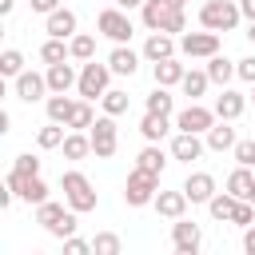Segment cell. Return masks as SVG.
I'll use <instances>...</instances> for the list:
<instances>
[{"label": "cell", "instance_id": "6da1fadb", "mask_svg": "<svg viewBox=\"0 0 255 255\" xmlns=\"http://www.w3.org/2000/svg\"><path fill=\"white\" fill-rule=\"evenodd\" d=\"M60 187H64V199H68V207L76 211V215H84V211H96V203H100V195L92 191V179L84 175V171H64L60 175Z\"/></svg>", "mask_w": 255, "mask_h": 255}, {"label": "cell", "instance_id": "7a4b0ae2", "mask_svg": "<svg viewBox=\"0 0 255 255\" xmlns=\"http://www.w3.org/2000/svg\"><path fill=\"white\" fill-rule=\"evenodd\" d=\"M239 4L235 0H207L203 8H199V24H203V32H231L235 24H239Z\"/></svg>", "mask_w": 255, "mask_h": 255}, {"label": "cell", "instance_id": "3957f363", "mask_svg": "<svg viewBox=\"0 0 255 255\" xmlns=\"http://www.w3.org/2000/svg\"><path fill=\"white\" fill-rule=\"evenodd\" d=\"M108 84H112V68L92 60V64H84V68H80V84H76V92H80V100H88V104H92V100H104V96L112 92Z\"/></svg>", "mask_w": 255, "mask_h": 255}, {"label": "cell", "instance_id": "277c9868", "mask_svg": "<svg viewBox=\"0 0 255 255\" xmlns=\"http://www.w3.org/2000/svg\"><path fill=\"white\" fill-rule=\"evenodd\" d=\"M155 195H159V179L139 171V167H131L128 183H124V203L128 207H147V203H155Z\"/></svg>", "mask_w": 255, "mask_h": 255}, {"label": "cell", "instance_id": "5b68a950", "mask_svg": "<svg viewBox=\"0 0 255 255\" xmlns=\"http://www.w3.org/2000/svg\"><path fill=\"white\" fill-rule=\"evenodd\" d=\"M96 28H100V36L116 40V48H120V44H128V40L135 36L131 16H128V12H120V8H104V12L96 16Z\"/></svg>", "mask_w": 255, "mask_h": 255}, {"label": "cell", "instance_id": "8992f818", "mask_svg": "<svg viewBox=\"0 0 255 255\" xmlns=\"http://www.w3.org/2000/svg\"><path fill=\"white\" fill-rule=\"evenodd\" d=\"M215 124H219V116H215L211 108H203V104H187V108L175 116V128L187 131V135H207Z\"/></svg>", "mask_w": 255, "mask_h": 255}, {"label": "cell", "instance_id": "52a82bcc", "mask_svg": "<svg viewBox=\"0 0 255 255\" xmlns=\"http://www.w3.org/2000/svg\"><path fill=\"white\" fill-rule=\"evenodd\" d=\"M92 155L96 159H112L116 155V143H120V128H116V120L112 116H100L96 124H92Z\"/></svg>", "mask_w": 255, "mask_h": 255}, {"label": "cell", "instance_id": "ba28073f", "mask_svg": "<svg viewBox=\"0 0 255 255\" xmlns=\"http://www.w3.org/2000/svg\"><path fill=\"white\" fill-rule=\"evenodd\" d=\"M179 52L187 60H211V56H219V32H183Z\"/></svg>", "mask_w": 255, "mask_h": 255}, {"label": "cell", "instance_id": "9c48e42d", "mask_svg": "<svg viewBox=\"0 0 255 255\" xmlns=\"http://www.w3.org/2000/svg\"><path fill=\"white\" fill-rule=\"evenodd\" d=\"M183 195H187V203H211L219 191H215V175L211 171H191L187 179H183V187H179Z\"/></svg>", "mask_w": 255, "mask_h": 255}, {"label": "cell", "instance_id": "30bf717a", "mask_svg": "<svg viewBox=\"0 0 255 255\" xmlns=\"http://www.w3.org/2000/svg\"><path fill=\"white\" fill-rule=\"evenodd\" d=\"M76 28H80V20H76V12H72V8H60V12H52V16L44 20L48 40H72V36H80Z\"/></svg>", "mask_w": 255, "mask_h": 255}, {"label": "cell", "instance_id": "8fae6325", "mask_svg": "<svg viewBox=\"0 0 255 255\" xmlns=\"http://www.w3.org/2000/svg\"><path fill=\"white\" fill-rule=\"evenodd\" d=\"M175 36H167V32H151L147 40H143V60H151V64H163V60H175Z\"/></svg>", "mask_w": 255, "mask_h": 255}, {"label": "cell", "instance_id": "7c38bea8", "mask_svg": "<svg viewBox=\"0 0 255 255\" xmlns=\"http://www.w3.org/2000/svg\"><path fill=\"white\" fill-rule=\"evenodd\" d=\"M243 108H247V96H243V92H231V88H223V92L215 96V108H211V112H215L223 124H235V120L243 116Z\"/></svg>", "mask_w": 255, "mask_h": 255}, {"label": "cell", "instance_id": "4fadbf2b", "mask_svg": "<svg viewBox=\"0 0 255 255\" xmlns=\"http://www.w3.org/2000/svg\"><path fill=\"white\" fill-rule=\"evenodd\" d=\"M16 96H20L24 104L48 100V76H40V72H24V76H16Z\"/></svg>", "mask_w": 255, "mask_h": 255}, {"label": "cell", "instance_id": "5bb4252c", "mask_svg": "<svg viewBox=\"0 0 255 255\" xmlns=\"http://www.w3.org/2000/svg\"><path fill=\"white\" fill-rule=\"evenodd\" d=\"M203 151H207L203 135H187V131H179V135L171 139V159H179V163H191V159H199Z\"/></svg>", "mask_w": 255, "mask_h": 255}, {"label": "cell", "instance_id": "9a60e30c", "mask_svg": "<svg viewBox=\"0 0 255 255\" xmlns=\"http://www.w3.org/2000/svg\"><path fill=\"white\" fill-rule=\"evenodd\" d=\"M151 207H155L163 219H171V223H175V219H187V195H183V191H159Z\"/></svg>", "mask_w": 255, "mask_h": 255}, {"label": "cell", "instance_id": "2e32d148", "mask_svg": "<svg viewBox=\"0 0 255 255\" xmlns=\"http://www.w3.org/2000/svg\"><path fill=\"white\" fill-rule=\"evenodd\" d=\"M44 76H48V92H52V96H68V92L80 84V76H76L72 64H56V68H48Z\"/></svg>", "mask_w": 255, "mask_h": 255}, {"label": "cell", "instance_id": "e0dca14e", "mask_svg": "<svg viewBox=\"0 0 255 255\" xmlns=\"http://www.w3.org/2000/svg\"><path fill=\"white\" fill-rule=\"evenodd\" d=\"M108 68H112V76H135V68H139V52H131L128 44H120V48H112Z\"/></svg>", "mask_w": 255, "mask_h": 255}, {"label": "cell", "instance_id": "ac0fdd59", "mask_svg": "<svg viewBox=\"0 0 255 255\" xmlns=\"http://www.w3.org/2000/svg\"><path fill=\"white\" fill-rule=\"evenodd\" d=\"M151 76H155V88H175V84H183L187 68L179 60H163V64H151Z\"/></svg>", "mask_w": 255, "mask_h": 255}, {"label": "cell", "instance_id": "d6986e66", "mask_svg": "<svg viewBox=\"0 0 255 255\" xmlns=\"http://www.w3.org/2000/svg\"><path fill=\"white\" fill-rule=\"evenodd\" d=\"M76 104H80V100H72V96H48V100H44V108H48V124L68 128V120H72Z\"/></svg>", "mask_w": 255, "mask_h": 255}, {"label": "cell", "instance_id": "ffe728a7", "mask_svg": "<svg viewBox=\"0 0 255 255\" xmlns=\"http://www.w3.org/2000/svg\"><path fill=\"white\" fill-rule=\"evenodd\" d=\"M203 143H207V151H235V143H239V139H235V128L219 120V124L203 135Z\"/></svg>", "mask_w": 255, "mask_h": 255}, {"label": "cell", "instance_id": "44dd1931", "mask_svg": "<svg viewBox=\"0 0 255 255\" xmlns=\"http://www.w3.org/2000/svg\"><path fill=\"white\" fill-rule=\"evenodd\" d=\"M135 167L159 179V175H163V167H167V155H163V147H159V143H147V147L135 155Z\"/></svg>", "mask_w": 255, "mask_h": 255}, {"label": "cell", "instance_id": "7402d4cb", "mask_svg": "<svg viewBox=\"0 0 255 255\" xmlns=\"http://www.w3.org/2000/svg\"><path fill=\"white\" fill-rule=\"evenodd\" d=\"M251 191H255V175H251V167H235L231 175H227V195L231 199H251Z\"/></svg>", "mask_w": 255, "mask_h": 255}, {"label": "cell", "instance_id": "603a6c76", "mask_svg": "<svg viewBox=\"0 0 255 255\" xmlns=\"http://www.w3.org/2000/svg\"><path fill=\"white\" fill-rule=\"evenodd\" d=\"M167 16H171L167 0H147V4L139 8V20H143V28H147V32H163Z\"/></svg>", "mask_w": 255, "mask_h": 255}, {"label": "cell", "instance_id": "cb8c5ba5", "mask_svg": "<svg viewBox=\"0 0 255 255\" xmlns=\"http://www.w3.org/2000/svg\"><path fill=\"white\" fill-rule=\"evenodd\" d=\"M203 72H207V80H211V84H219V88H227V84L235 80V60H227V56H211Z\"/></svg>", "mask_w": 255, "mask_h": 255}, {"label": "cell", "instance_id": "d4e9b609", "mask_svg": "<svg viewBox=\"0 0 255 255\" xmlns=\"http://www.w3.org/2000/svg\"><path fill=\"white\" fill-rule=\"evenodd\" d=\"M199 235H203V231H199L195 219H175V223H171V243H175V247H199Z\"/></svg>", "mask_w": 255, "mask_h": 255}, {"label": "cell", "instance_id": "484cf974", "mask_svg": "<svg viewBox=\"0 0 255 255\" xmlns=\"http://www.w3.org/2000/svg\"><path fill=\"white\" fill-rule=\"evenodd\" d=\"M167 131H171L167 116H151V112H143V120H139V135H143L147 143H159Z\"/></svg>", "mask_w": 255, "mask_h": 255}, {"label": "cell", "instance_id": "4316f807", "mask_svg": "<svg viewBox=\"0 0 255 255\" xmlns=\"http://www.w3.org/2000/svg\"><path fill=\"white\" fill-rule=\"evenodd\" d=\"M40 60H44L48 68H56V64H68V60H72V48H68V40H44V44H40Z\"/></svg>", "mask_w": 255, "mask_h": 255}, {"label": "cell", "instance_id": "83f0119b", "mask_svg": "<svg viewBox=\"0 0 255 255\" xmlns=\"http://www.w3.org/2000/svg\"><path fill=\"white\" fill-rule=\"evenodd\" d=\"M68 48H72V60H80V64H92V60H96V36H92V32L72 36Z\"/></svg>", "mask_w": 255, "mask_h": 255}, {"label": "cell", "instance_id": "f1b7e54d", "mask_svg": "<svg viewBox=\"0 0 255 255\" xmlns=\"http://www.w3.org/2000/svg\"><path fill=\"white\" fill-rule=\"evenodd\" d=\"M143 108H147L151 116H171V108H175V96H171L167 88H151V92H147V100H143Z\"/></svg>", "mask_w": 255, "mask_h": 255}, {"label": "cell", "instance_id": "f546056e", "mask_svg": "<svg viewBox=\"0 0 255 255\" xmlns=\"http://www.w3.org/2000/svg\"><path fill=\"white\" fill-rule=\"evenodd\" d=\"M84 155H92V135L68 131V139H64V159H84Z\"/></svg>", "mask_w": 255, "mask_h": 255}, {"label": "cell", "instance_id": "4dcf8cb0", "mask_svg": "<svg viewBox=\"0 0 255 255\" xmlns=\"http://www.w3.org/2000/svg\"><path fill=\"white\" fill-rule=\"evenodd\" d=\"M24 203H32V207H40V203H48V183L36 175V179H24L20 183V191H16Z\"/></svg>", "mask_w": 255, "mask_h": 255}, {"label": "cell", "instance_id": "1f68e13d", "mask_svg": "<svg viewBox=\"0 0 255 255\" xmlns=\"http://www.w3.org/2000/svg\"><path fill=\"white\" fill-rule=\"evenodd\" d=\"M68 211H72V207H64V203H52V199H48V203H40V207H36V223H40L44 231H52Z\"/></svg>", "mask_w": 255, "mask_h": 255}, {"label": "cell", "instance_id": "d6a6232c", "mask_svg": "<svg viewBox=\"0 0 255 255\" xmlns=\"http://www.w3.org/2000/svg\"><path fill=\"white\" fill-rule=\"evenodd\" d=\"M24 72H28V68H24V52H20V48H4V52H0V76H12V80H16V76H24Z\"/></svg>", "mask_w": 255, "mask_h": 255}, {"label": "cell", "instance_id": "836d02e7", "mask_svg": "<svg viewBox=\"0 0 255 255\" xmlns=\"http://www.w3.org/2000/svg\"><path fill=\"white\" fill-rule=\"evenodd\" d=\"M92 255H124V243L116 231H96L92 239Z\"/></svg>", "mask_w": 255, "mask_h": 255}, {"label": "cell", "instance_id": "e575fe53", "mask_svg": "<svg viewBox=\"0 0 255 255\" xmlns=\"http://www.w3.org/2000/svg\"><path fill=\"white\" fill-rule=\"evenodd\" d=\"M207 84H211V80H207V72L187 68V76H183V84H179V88H183V96H191V104H195V100L207 92Z\"/></svg>", "mask_w": 255, "mask_h": 255}, {"label": "cell", "instance_id": "d590c367", "mask_svg": "<svg viewBox=\"0 0 255 255\" xmlns=\"http://www.w3.org/2000/svg\"><path fill=\"white\" fill-rule=\"evenodd\" d=\"M96 120H100V116L92 112V104H88V100H80V104H76V112H72V120H68V128H72V131H92V124H96Z\"/></svg>", "mask_w": 255, "mask_h": 255}, {"label": "cell", "instance_id": "8d00e7d4", "mask_svg": "<svg viewBox=\"0 0 255 255\" xmlns=\"http://www.w3.org/2000/svg\"><path fill=\"white\" fill-rule=\"evenodd\" d=\"M64 139H68V131L60 128V124H44L40 131H36V143L48 151V147H64Z\"/></svg>", "mask_w": 255, "mask_h": 255}, {"label": "cell", "instance_id": "74e56055", "mask_svg": "<svg viewBox=\"0 0 255 255\" xmlns=\"http://www.w3.org/2000/svg\"><path fill=\"white\" fill-rule=\"evenodd\" d=\"M100 104H104V116H112V120H116V116H124V112H128V92H124V88H112Z\"/></svg>", "mask_w": 255, "mask_h": 255}, {"label": "cell", "instance_id": "f35d334b", "mask_svg": "<svg viewBox=\"0 0 255 255\" xmlns=\"http://www.w3.org/2000/svg\"><path fill=\"white\" fill-rule=\"evenodd\" d=\"M235 207H239V199H231L227 191H219L211 203H207V211H211V219H231L235 215Z\"/></svg>", "mask_w": 255, "mask_h": 255}, {"label": "cell", "instance_id": "ab89813d", "mask_svg": "<svg viewBox=\"0 0 255 255\" xmlns=\"http://www.w3.org/2000/svg\"><path fill=\"white\" fill-rule=\"evenodd\" d=\"M12 171H16L20 179H36V175H40V159H36L32 151H24V155H16V163H12Z\"/></svg>", "mask_w": 255, "mask_h": 255}, {"label": "cell", "instance_id": "60d3db41", "mask_svg": "<svg viewBox=\"0 0 255 255\" xmlns=\"http://www.w3.org/2000/svg\"><path fill=\"white\" fill-rule=\"evenodd\" d=\"M231 155H235V163H239V167H255V139H239Z\"/></svg>", "mask_w": 255, "mask_h": 255}, {"label": "cell", "instance_id": "b9f144b4", "mask_svg": "<svg viewBox=\"0 0 255 255\" xmlns=\"http://www.w3.org/2000/svg\"><path fill=\"white\" fill-rule=\"evenodd\" d=\"M76 227H80V219H76V211H68V215L52 227V235H56V239H76Z\"/></svg>", "mask_w": 255, "mask_h": 255}, {"label": "cell", "instance_id": "7bdbcfd3", "mask_svg": "<svg viewBox=\"0 0 255 255\" xmlns=\"http://www.w3.org/2000/svg\"><path fill=\"white\" fill-rule=\"evenodd\" d=\"M231 223H239L243 231H247V227H255V203H247V199H243V203L235 207V215H231Z\"/></svg>", "mask_w": 255, "mask_h": 255}, {"label": "cell", "instance_id": "ee69618b", "mask_svg": "<svg viewBox=\"0 0 255 255\" xmlns=\"http://www.w3.org/2000/svg\"><path fill=\"white\" fill-rule=\"evenodd\" d=\"M235 76H239L243 84H251V88H255V56H243V60H235Z\"/></svg>", "mask_w": 255, "mask_h": 255}, {"label": "cell", "instance_id": "f6af8a7d", "mask_svg": "<svg viewBox=\"0 0 255 255\" xmlns=\"http://www.w3.org/2000/svg\"><path fill=\"white\" fill-rule=\"evenodd\" d=\"M163 32H167V36H183V32H187V16H183V12H171L167 24H163Z\"/></svg>", "mask_w": 255, "mask_h": 255}, {"label": "cell", "instance_id": "bcb514c9", "mask_svg": "<svg viewBox=\"0 0 255 255\" xmlns=\"http://www.w3.org/2000/svg\"><path fill=\"white\" fill-rule=\"evenodd\" d=\"M64 255H92V239H64Z\"/></svg>", "mask_w": 255, "mask_h": 255}, {"label": "cell", "instance_id": "7dc6e473", "mask_svg": "<svg viewBox=\"0 0 255 255\" xmlns=\"http://www.w3.org/2000/svg\"><path fill=\"white\" fill-rule=\"evenodd\" d=\"M28 4H32V12H40V16H52V12H60V8H64L60 0H28Z\"/></svg>", "mask_w": 255, "mask_h": 255}, {"label": "cell", "instance_id": "c3c4849f", "mask_svg": "<svg viewBox=\"0 0 255 255\" xmlns=\"http://www.w3.org/2000/svg\"><path fill=\"white\" fill-rule=\"evenodd\" d=\"M243 251H247V255L255 251V227H247V231H243Z\"/></svg>", "mask_w": 255, "mask_h": 255}, {"label": "cell", "instance_id": "681fc988", "mask_svg": "<svg viewBox=\"0 0 255 255\" xmlns=\"http://www.w3.org/2000/svg\"><path fill=\"white\" fill-rule=\"evenodd\" d=\"M143 4H147V0H116L120 12H131V8H143Z\"/></svg>", "mask_w": 255, "mask_h": 255}, {"label": "cell", "instance_id": "f907efd6", "mask_svg": "<svg viewBox=\"0 0 255 255\" xmlns=\"http://www.w3.org/2000/svg\"><path fill=\"white\" fill-rule=\"evenodd\" d=\"M239 12H243L251 24H255V0H239Z\"/></svg>", "mask_w": 255, "mask_h": 255}, {"label": "cell", "instance_id": "816d5d0a", "mask_svg": "<svg viewBox=\"0 0 255 255\" xmlns=\"http://www.w3.org/2000/svg\"><path fill=\"white\" fill-rule=\"evenodd\" d=\"M12 8H16V0H0V16H12Z\"/></svg>", "mask_w": 255, "mask_h": 255}, {"label": "cell", "instance_id": "f5cc1de1", "mask_svg": "<svg viewBox=\"0 0 255 255\" xmlns=\"http://www.w3.org/2000/svg\"><path fill=\"white\" fill-rule=\"evenodd\" d=\"M167 8H171V12H183V8H187V0H167Z\"/></svg>", "mask_w": 255, "mask_h": 255}, {"label": "cell", "instance_id": "db71d44e", "mask_svg": "<svg viewBox=\"0 0 255 255\" xmlns=\"http://www.w3.org/2000/svg\"><path fill=\"white\" fill-rule=\"evenodd\" d=\"M175 255H199V247H175Z\"/></svg>", "mask_w": 255, "mask_h": 255}, {"label": "cell", "instance_id": "11a10c76", "mask_svg": "<svg viewBox=\"0 0 255 255\" xmlns=\"http://www.w3.org/2000/svg\"><path fill=\"white\" fill-rule=\"evenodd\" d=\"M247 40H251V44H255V24H251V28H247Z\"/></svg>", "mask_w": 255, "mask_h": 255}, {"label": "cell", "instance_id": "9f6ffc18", "mask_svg": "<svg viewBox=\"0 0 255 255\" xmlns=\"http://www.w3.org/2000/svg\"><path fill=\"white\" fill-rule=\"evenodd\" d=\"M247 203H255V191H251V199H247Z\"/></svg>", "mask_w": 255, "mask_h": 255}, {"label": "cell", "instance_id": "6f0895ef", "mask_svg": "<svg viewBox=\"0 0 255 255\" xmlns=\"http://www.w3.org/2000/svg\"><path fill=\"white\" fill-rule=\"evenodd\" d=\"M251 104H255V88H251Z\"/></svg>", "mask_w": 255, "mask_h": 255}, {"label": "cell", "instance_id": "680465c9", "mask_svg": "<svg viewBox=\"0 0 255 255\" xmlns=\"http://www.w3.org/2000/svg\"><path fill=\"white\" fill-rule=\"evenodd\" d=\"M32 255H40V251H32Z\"/></svg>", "mask_w": 255, "mask_h": 255}, {"label": "cell", "instance_id": "91938a15", "mask_svg": "<svg viewBox=\"0 0 255 255\" xmlns=\"http://www.w3.org/2000/svg\"><path fill=\"white\" fill-rule=\"evenodd\" d=\"M251 255H255V251H251Z\"/></svg>", "mask_w": 255, "mask_h": 255}]
</instances>
